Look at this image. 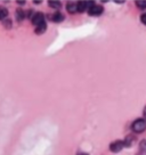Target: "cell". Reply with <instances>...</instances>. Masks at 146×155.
<instances>
[{
    "instance_id": "obj_1",
    "label": "cell",
    "mask_w": 146,
    "mask_h": 155,
    "mask_svg": "<svg viewBox=\"0 0 146 155\" xmlns=\"http://www.w3.org/2000/svg\"><path fill=\"white\" fill-rule=\"evenodd\" d=\"M131 129L136 134H141L143 131L146 130V120L145 119H137L132 122Z\"/></svg>"
},
{
    "instance_id": "obj_2",
    "label": "cell",
    "mask_w": 146,
    "mask_h": 155,
    "mask_svg": "<svg viewBox=\"0 0 146 155\" xmlns=\"http://www.w3.org/2000/svg\"><path fill=\"white\" fill-rule=\"evenodd\" d=\"M123 146H124V143L122 140H115L110 144V150L113 153H118L123 148Z\"/></svg>"
},
{
    "instance_id": "obj_3",
    "label": "cell",
    "mask_w": 146,
    "mask_h": 155,
    "mask_svg": "<svg viewBox=\"0 0 146 155\" xmlns=\"http://www.w3.org/2000/svg\"><path fill=\"white\" fill-rule=\"evenodd\" d=\"M103 12H104L103 6L96 5V4H95L91 8L88 9V13H89V15H91V16H99V15L103 14Z\"/></svg>"
},
{
    "instance_id": "obj_4",
    "label": "cell",
    "mask_w": 146,
    "mask_h": 155,
    "mask_svg": "<svg viewBox=\"0 0 146 155\" xmlns=\"http://www.w3.org/2000/svg\"><path fill=\"white\" fill-rule=\"evenodd\" d=\"M31 21H32V24L38 26L39 24H41V23H44L45 22L44 14H41V13H35V14L33 15V17L31 18Z\"/></svg>"
},
{
    "instance_id": "obj_5",
    "label": "cell",
    "mask_w": 146,
    "mask_h": 155,
    "mask_svg": "<svg viewBox=\"0 0 146 155\" xmlns=\"http://www.w3.org/2000/svg\"><path fill=\"white\" fill-rule=\"evenodd\" d=\"M135 141H136V137L132 135H129L126 139L123 140V143H124V146H126V147H131V146L135 144Z\"/></svg>"
},
{
    "instance_id": "obj_6",
    "label": "cell",
    "mask_w": 146,
    "mask_h": 155,
    "mask_svg": "<svg viewBox=\"0 0 146 155\" xmlns=\"http://www.w3.org/2000/svg\"><path fill=\"white\" fill-rule=\"evenodd\" d=\"M66 10H68V13H71V14H74V13H77L78 12V6L77 4H74V2H68V5H66Z\"/></svg>"
},
{
    "instance_id": "obj_7",
    "label": "cell",
    "mask_w": 146,
    "mask_h": 155,
    "mask_svg": "<svg viewBox=\"0 0 146 155\" xmlns=\"http://www.w3.org/2000/svg\"><path fill=\"white\" fill-rule=\"evenodd\" d=\"M50 19H51L53 22H55V23H59V22L64 21V15L61 14V13H55V14H53V16L50 17Z\"/></svg>"
},
{
    "instance_id": "obj_8",
    "label": "cell",
    "mask_w": 146,
    "mask_h": 155,
    "mask_svg": "<svg viewBox=\"0 0 146 155\" xmlns=\"http://www.w3.org/2000/svg\"><path fill=\"white\" fill-rule=\"evenodd\" d=\"M46 30H47V25H46V23H41V24H39L37 28H35V33L37 34H44L45 32H46Z\"/></svg>"
},
{
    "instance_id": "obj_9",
    "label": "cell",
    "mask_w": 146,
    "mask_h": 155,
    "mask_svg": "<svg viewBox=\"0 0 146 155\" xmlns=\"http://www.w3.org/2000/svg\"><path fill=\"white\" fill-rule=\"evenodd\" d=\"M77 6H78V12L83 13L85 10L87 9V1H79Z\"/></svg>"
},
{
    "instance_id": "obj_10",
    "label": "cell",
    "mask_w": 146,
    "mask_h": 155,
    "mask_svg": "<svg viewBox=\"0 0 146 155\" xmlns=\"http://www.w3.org/2000/svg\"><path fill=\"white\" fill-rule=\"evenodd\" d=\"M24 17H25V13L23 12V9L18 8V9L16 10V18H17V21H23Z\"/></svg>"
},
{
    "instance_id": "obj_11",
    "label": "cell",
    "mask_w": 146,
    "mask_h": 155,
    "mask_svg": "<svg viewBox=\"0 0 146 155\" xmlns=\"http://www.w3.org/2000/svg\"><path fill=\"white\" fill-rule=\"evenodd\" d=\"M8 16V10L5 7H0V19H5Z\"/></svg>"
},
{
    "instance_id": "obj_12",
    "label": "cell",
    "mask_w": 146,
    "mask_h": 155,
    "mask_svg": "<svg viewBox=\"0 0 146 155\" xmlns=\"http://www.w3.org/2000/svg\"><path fill=\"white\" fill-rule=\"evenodd\" d=\"M48 5H49V7H51V8H61V6H62L59 1H55V0L48 1Z\"/></svg>"
},
{
    "instance_id": "obj_13",
    "label": "cell",
    "mask_w": 146,
    "mask_h": 155,
    "mask_svg": "<svg viewBox=\"0 0 146 155\" xmlns=\"http://www.w3.org/2000/svg\"><path fill=\"white\" fill-rule=\"evenodd\" d=\"M136 5L138 6V8H146V1L144 0H137L136 1Z\"/></svg>"
},
{
    "instance_id": "obj_14",
    "label": "cell",
    "mask_w": 146,
    "mask_h": 155,
    "mask_svg": "<svg viewBox=\"0 0 146 155\" xmlns=\"http://www.w3.org/2000/svg\"><path fill=\"white\" fill-rule=\"evenodd\" d=\"M139 148L143 153H146V140H141L139 144Z\"/></svg>"
},
{
    "instance_id": "obj_15",
    "label": "cell",
    "mask_w": 146,
    "mask_h": 155,
    "mask_svg": "<svg viewBox=\"0 0 146 155\" xmlns=\"http://www.w3.org/2000/svg\"><path fill=\"white\" fill-rule=\"evenodd\" d=\"M12 21H10V19H7V21H6V22H4V26H6V28H8V29H9L10 26H12Z\"/></svg>"
},
{
    "instance_id": "obj_16",
    "label": "cell",
    "mask_w": 146,
    "mask_h": 155,
    "mask_svg": "<svg viewBox=\"0 0 146 155\" xmlns=\"http://www.w3.org/2000/svg\"><path fill=\"white\" fill-rule=\"evenodd\" d=\"M141 22H143V23H144V24L146 25V14H143L141 16Z\"/></svg>"
},
{
    "instance_id": "obj_17",
    "label": "cell",
    "mask_w": 146,
    "mask_h": 155,
    "mask_svg": "<svg viewBox=\"0 0 146 155\" xmlns=\"http://www.w3.org/2000/svg\"><path fill=\"white\" fill-rule=\"evenodd\" d=\"M143 114H144V117L146 119V106L144 107V111H143Z\"/></svg>"
},
{
    "instance_id": "obj_18",
    "label": "cell",
    "mask_w": 146,
    "mask_h": 155,
    "mask_svg": "<svg viewBox=\"0 0 146 155\" xmlns=\"http://www.w3.org/2000/svg\"><path fill=\"white\" fill-rule=\"evenodd\" d=\"M17 4H20V5H24L25 1H17Z\"/></svg>"
},
{
    "instance_id": "obj_19",
    "label": "cell",
    "mask_w": 146,
    "mask_h": 155,
    "mask_svg": "<svg viewBox=\"0 0 146 155\" xmlns=\"http://www.w3.org/2000/svg\"><path fill=\"white\" fill-rule=\"evenodd\" d=\"M78 155H88V154H85V153H80V154H78Z\"/></svg>"
}]
</instances>
